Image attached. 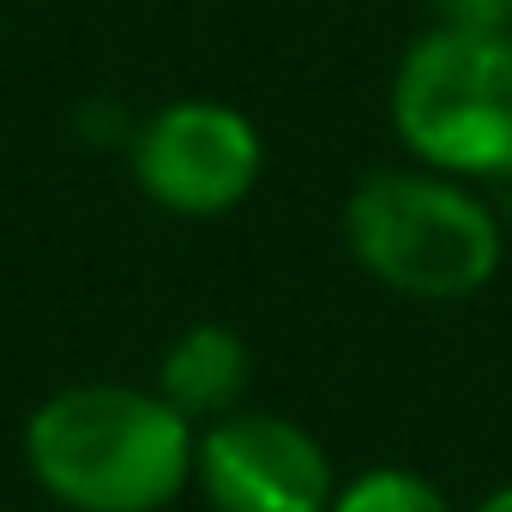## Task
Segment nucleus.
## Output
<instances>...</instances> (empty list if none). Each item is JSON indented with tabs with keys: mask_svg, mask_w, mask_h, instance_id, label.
Here are the masks:
<instances>
[{
	"mask_svg": "<svg viewBox=\"0 0 512 512\" xmlns=\"http://www.w3.org/2000/svg\"><path fill=\"white\" fill-rule=\"evenodd\" d=\"M193 488L211 512H326L338 470L296 416L229 410L199 428Z\"/></svg>",
	"mask_w": 512,
	"mask_h": 512,
	"instance_id": "nucleus-5",
	"label": "nucleus"
},
{
	"mask_svg": "<svg viewBox=\"0 0 512 512\" xmlns=\"http://www.w3.org/2000/svg\"><path fill=\"white\" fill-rule=\"evenodd\" d=\"M326 512H452L446 488L410 464H374V470H356L332 488V506Z\"/></svg>",
	"mask_w": 512,
	"mask_h": 512,
	"instance_id": "nucleus-7",
	"label": "nucleus"
},
{
	"mask_svg": "<svg viewBox=\"0 0 512 512\" xmlns=\"http://www.w3.org/2000/svg\"><path fill=\"white\" fill-rule=\"evenodd\" d=\"M470 512H512V482H500V488H488Z\"/></svg>",
	"mask_w": 512,
	"mask_h": 512,
	"instance_id": "nucleus-9",
	"label": "nucleus"
},
{
	"mask_svg": "<svg viewBox=\"0 0 512 512\" xmlns=\"http://www.w3.org/2000/svg\"><path fill=\"white\" fill-rule=\"evenodd\" d=\"M139 193L169 217H229L266 175V139L235 103L175 97L127 139Z\"/></svg>",
	"mask_w": 512,
	"mask_h": 512,
	"instance_id": "nucleus-4",
	"label": "nucleus"
},
{
	"mask_svg": "<svg viewBox=\"0 0 512 512\" xmlns=\"http://www.w3.org/2000/svg\"><path fill=\"white\" fill-rule=\"evenodd\" d=\"M386 115L398 145L458 181L512 175V31L428 25L392 67Z\"/></svg>",
	"mask_w": 512,
	"mask_h": 512,
	"instance_id": "nucleus-3",
	"label": "nucleus"
},
{
	"mask_svg": "<svg viewBox=\"0 0 512 512\" xmlns=\"http://www.w3.org/2000/svg\"><path fill=\"white\" fill-rule=\"evenodd\" d=\"M428 13L458 31H512V0H428Z\"/></svg>",
	"mask_w": 512,
	"mask_h": 512,
	"instance_id": "nucleus-8",
	"label": "nucleus"
},
{
	"mask_svg": "<svg viewBox=\"0 0 512 512\" xmlns=\"http://www.w3.org/2000/svg\"><path fill=\"white\" fill-rule=\"evenodd\" d=\"M193 428L241 410L247 386H253V356L247 338L223 320H193L187 332L169 338V350L157 356V380H151Z\"/></svg>",
	"mask_w": 512,
	"mask_h": 512,
	"instance_id": "nucleus-6",
	"label": "nucleus"
},
{
	"mask_svg": "<svg viewBox=\"0 0 512 512\" xmlns=\"http://www.w3.org/2000/svg\"><path fill=\"white\" fill-rule=\"evenodd\" d=\"M199 428L157 392L79 380L25 422V470L67 512H163L193 488Z\"/></svg>",
	"mask_w": 512,
	"mask_h": 512,
	"instance_id": "nucleus-1",
	"label": "nucleus"
},
{
	"mask_svg": "<svg viewBox=\"0 0 512 512\" xmlns=\"http://www.w3.org/2000/svg\"><path fill=\"white\" fill-rule=\"evenodd\" d=\"M350 260L404 302H470L500 278V211L440 169H374L344 199Z\"/></svg>",
	"mask_w": 512,
	"mask_h": 512,
	"instance_id": "nucleus-2",
	"label": "nucleus"
}]
</instances>
